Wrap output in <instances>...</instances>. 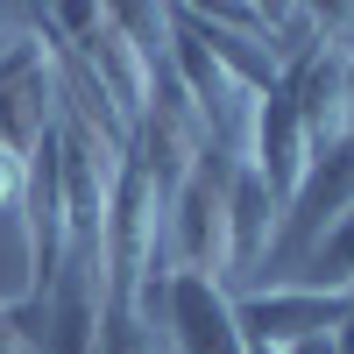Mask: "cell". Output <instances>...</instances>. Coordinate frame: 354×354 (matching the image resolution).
<instances>
[{
    "mask_svg": "<svg viewBox=\"0 0 354 354\" xmlns=\"http://www.w3.org/2000/svg\"><path fill=\"white\" fill-rule=\"evenodd\" d=\"M333 354H354V312H347L340 326H333Z\"/></svg>",
    "mask_w": 354,
    "mask_h": 354,
    "instance_id": "obj_13",
    "label": "cell"
},
{
    "mask_svg": "<svg viewBox=\"0 0 354 354\" xmlns=\"http://www.w3.org/2000/svg\"><path fill=\"white\" fill-rule=\"evenodd\" d=\"M163 340H170V354H248L241 326H234V290H220L213 277L170 270V290H163Z\"/></svg>",
    "mask_w": 354,
    "mask_h": 354,
    "instance_id": "obj_5",
    "label": "cell"
},
{
    "mask_svg": "<svg viewBox=\"0 0 354 354\" xmlns=\"http://www.w3.org/2000/svg\"><path fill=\"white\" fill-rule=\"evenodd\" d=\"M15 198H21V156H15V149H0V213H8Z\"/></svg>",
    "mask_w": 354,
    "mask_h": 354,
    "instance_id": "obj_12",
    "label": "cell"
},
{
    "mask_svg": "<svg viewBox=\"0 0 354 354\" xmlns=\"http://www.w3.org/2000/svg\"><path fill=\"white\" fill-rule=\"evenodd\" d=\"M100 354H170V340H163V326H149L142 312H128V305H106Z\"/></svg>",
    "mask_w": 354,
    "mask_h": 354,
    "instance_id": "obj_10",
    "label": "cell"
},
{
    "mask_svg": "<svg viewBox=\"0 0 354 354\" xmlns=\"http://www.w3.org/2000/svg\"><path fill=\"white\" fill-rule=\"evenodd\" d=\"M347 128H354V43H347Z\"/></svg>",
    "mask_w": 354,
    "mask_h": 354,
    "instance_id": "obj_14",
    "label": "cell"
},
{
    "mask_svg": "<svg viewBox=\"0 0 354 354\" xmlns=\"http://www.w3.org/2000/svg\"><path fill=\"white\" fill-rule=\"evenodd\" d=\"M43 326H50V305L43 298L0 305V354H43Z\"/></svg>",
    "mask_w": 354,
    "mask_h": 354,
    "instance_id": "obj_11",
    "label": "cell"
},
{
    "mask_svg": "<svg viewBox=\"0 0 354 354\" xmlns=\"http://www.w3.org/2000/svg\"><path fill=\"white\" fill-rule=\"evenodd\" d=\"M277 227H283V205L270 198V185L234 156L227 177V283H248L270 270V248H277Z\"/></svg>",
    "mask_w": 354,
    "mask_h": 354,
    "instance_id": "obj_6",
    "label": "cell"
},
{
    "mask_svg": "<svg viewBox=\"0 0 354 354\" xmlns=\"http://www.w3.org/2000/svg\"><path fill=\"white\" fill-rule=\"evenodd\" d=\"M290 354H333V333H326V340H305V347H290Z\"/></svg>",
    "mask_w": 354,
    "mask_h": 354,
    "instance_id": "obj_15",
    "label": "cell"
},
{
    "mask_svg": "<svg viewBox=\"0 0 354 354\" xmlns=\"http://www.w3.org/2000/svg\"><path fill=\"white\" fill-rule=\"evenodd\" d=\"M21 298H43L36 290V248H28V220H21V198L0 213V305H21Z\"/></svg>",
    "mask_w": 354,
    "mask_h": 354,
    "instance_id": "obj_8",
    "label": "cell"
},
{
    "mask_svg": "<svg viewBox=\"0 0 354 354\" xmlns=\"http://www.w3.org/2000/svg\"><path fill=\"white\" fill-rule=\"evenodd\" d=\"M283 283H305V290H354V213H347V220H340V227H333Z\"/></svg>",
    "mask_w": 354,
    "mask_h": 354,
    "instance_id": "obj_9",
    "label": "cell"
},
{
    "mask_svg": "<svg viewBox=\"0 0 354 354\" xmlns=\"http://www.w3.org/2000/svg\"><path fill=\"white\" fill-rule=\"evenodd\" d=\"M234 156H241V149H213V142H205L192 177L170 198V227H163L170 270L213 277L220 290H227V177H234Z\"/></svg>",
    "mask_w": 354,
    "mask_h": 354,
    "instance_id": "obj_1",
    "label": "cell"
},
{
    "mask_svg": "<svg viewBox=\"0 0 354 354\" xmlns=\"http://www.w3.org/2000/svg\"><path fill=\"white\" fill-rule=\"evenodd\" d=\"M277 85L290 93V106H298L312 149H326V142L347 135V43H319L305 64H290Z\"/></svg>",
    "mask_w": 354,
    "mask_h": 354,
    "instance_id": "obj_7",
    "label": "cell"
},
{
    "mask_svg": "<svg viewBox=\"0 0 354 354\" xmlns=\"http://www.w3.org/2000/svg\"><path fill=\"white\" fill-rule=\"evenodd\" d=\"M347 213H354V128L340 142H326V149H312V170H305L298 198L283 205V227H277V248H270V277L283 283Z\"/></svg>",
    "mask_w": 354,
    "mask_h": 354,
    "instance_id": "obj_2",
    "label": "cell"
},
{
    "mask_svg": "<svg viewBox=\"0 0 354 354\" xmlns=\"http://www.w3.org/2000/svg\"><path fill=\"white\" fill-rule=\"evenodd\" d=\"M241 163L270 185L277 205L298 198L305 170H312V135H305V121H298V106H290L283 85H270V93L248 106V149H241Z\"/></svg>",
    "mask_w": 354,
    "mask_h": 354,
    "instance_id": "obj_4",
    "label": "cell"
},
{
    "mask_svg": "<svg viewBox=\"0 0 354 354\" xmlns=\"http://www.w3.org/2000/svg\"><path fill=\"white\" fill-rule=\"evenodd\" d=\"M347 312H354V290H305V283H248V290H234V326H241V340L270 347V354L326 340Z\"/></svg>",
    "mask_w": 354,
    "mask_h": 354,
    "instance_id": "obj_3",
    "label": "cell"
},
{
    "mask_svg": "<svg viewBox=\"0 0 354 354\" xmlns=\"http://www.w3.org/2000/svg\"><path fill=\"white\" fill-rule=\"evenodd\" d=\"M248 354H270V347H248Z\"/></svg>",
    "mask_w": 354,
    "mask_h": 354,
    "instance_id": "obj_16",
    "label": "cell"
}]
</instances>
